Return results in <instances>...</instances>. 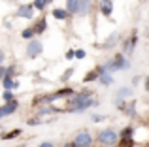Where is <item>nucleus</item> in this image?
<instances>
[{
	"mask_svg": "<svg viewBox=\"0 0 149 147\" xmlns=\"http://www.w3.org/2000/svg\"><path fill=\"white\" fill-rule=\"evenodd\" d=\"M117 140H119V138H117V132L111 130V128H106L98 134V141L102 145H113V144H117Z\"/></svg>",
	"mask_w": 149,
	"mask_h": 147,
	"instance_id": "nucleus-2",
	"label": "nucleus"
},
{
	"mask_svg": "<svg viewBox=\"0 0 149 147\" xmlns=\"http://www.w3.org/2000/svg\"><path fill=\"white\" fill-rule=\"evenodd\" d=\"M89 94H91V92H81V94H77L76 98L72 100V110L83 111L85 107L91 106V98H89Z\"/></svg>",
	"mask_w": 149,
	"mask_h": 147,
	"instance_id": "nucleus-1",
	"label": "nucleus"
},
{
	"mask_svg": "<svg viewBox=\"0 0 149 147\" xmlns=\"http://www.w3.org/2000/svg\"><path fill=\"white\" fill-rule=\"evenodd\" d=\"M4 98H6V100H10V102H11V92H10V91H6V92H4Z\"/></svg>",
	"mask_w": 149,
	"mask_h": 147,
	"instance_id": "nucleus-20",
	"label": "nucleus"
},
{
	"mask_svg": "<svg viewBox=\"0 0 149 147\" xmlns=\"http://www.w3.org/2000/svg\"><path fill=\"white\" fill-rule=\"evenodd\" d=\"M53 15H55L57 19H64V17H66V11H64V10H58V8H57V10H53Z\"/></svg>",
	"mask_w": 149,
	"mask_h": 147,
	"instance_id": "nucleus-12",
	"label": "nucleus"
},
{
	"mask_svg": "<svg viewBox=\"0 0 149 147\" xmlns=\"http://www.w3.org/2000/svg\"><path fill=\"white\" fill-rule=\"evenodd\" d=\"M146 89H147V91H149V79L146 81Z\"/></svg>",
	"mask_w": 149,
	"mask_h": 147,
	"instance_id": "nucleus-25",
	"label": "nucleus"
},
{
	"mask_svg": "<svg viewBox=\"0 0 149 147\" xmlns=\"http://www.w3.org/2000/svg\"><path fill=\"white\" fill-rule=\"evenodd\" d=\"M4 72H6V70H4V68L0 66V79H2V77H4Z\"/></svg>",
	"mask_w": 149,
	"mask_h": 147,
	"instance_id": "nucleus-23",
	"label": "nucleus"
},
{
	"mask_svg": "<svg viewBox=\"0 0 149 147\" xmlns=\"http://www.w3.org/2000/svg\"><path fill=\"white\" fill-rule=\"evenodd\" d=\"M68 11L70 13H79V0H68Z\"/></svg>",
	"mask_w": 149,
	"mask_h": 147,
	"instance_id": "nucleus-7",
	"label": "nucleus"
},
{
	"mask_svg": "<svg viewBox=\"0 0 149 147\" xmlns=\"http://www.w3.org/2000/svg\"><path fill=\"white\" fill-rule=\"evenodd\" d=\"M17 15H21V17H32V8H30V6H23V8H19Z\"/></svg>",
	"mask_w": 149,
	"mask_h": 147,
	"instance_id": "nucleus-8",
	"label": "nucleus"
},
{
	"mask_svg": "<svg viewBox=\"0 0 149 147\" xmlns=\"http://www.w3.org/2000/svg\"><path fill=\"white\" fill-rule=\"evenodd\" d=\"M40 51H42V44L40 42H30L29 49H26V55L29 57H36V55H40Z\"/></svg>",
	"mask_w": 149,
	"mask_h": 147,
	"instance_id": "nucleus-4",
	"label": "nucleus"
},
{
	"mask_svg": "<svg viewBox=\"0 0 149 147\" xmlns=\"http://www.w3.org/2000/svg\"><path fill=\"white\" fill-rule=\"evenodd\" d=\"M2 60H4V53L0 51V64H2Z\"/></svg>",
	"mask_w": 149,
	"mask_h": 147,
	"instance_id": "nucleus-24",
	"label": "nucleus"
},
{
	"mask_svg": "<svg viewBox=\"0 0 149 147\" xmlns=\"http://www.w3.org/2000/svg\"><path fill=\"white\" fill-rule=\"evenodd\" d=\"M115 42H117V36H111V38H109V40H108V42L104 44V47H109V45H113Z\"/></svg>",
	"mask_w": 149,
	"mask_h": 147,
	"instance_id": "nucleus-18",
	"label": "nucleus"
},
{
	"mask_svg": "<svg viewBox=\"0 0 149 147\" xmlns=\"http://www.w3.org/2000/svg\"><path fill=\"white\" fill-rule=\"evenodd\" d=\"M128 94H130V89H127V87H121L119 91H117V98H115V100H123V98H127Z\"/></svg>",
	"mask_w": 149,
	"mask_h": 147,
	"instance_id": "nucleus-9",
	"label": "nucleus"
},
{
	"mask_svg": "<svg viewBox=\"0 0 149 147\" xmlns=\"http://www.w3.org/2000/svg\"><path fill=\"white\" fill-rule=\"evenodd\" d=\"M119 147H134V140H132V138H121Z\"/></svg>",
	"mask_w": 149,
	"mask_h": 147,
	"instance_id": "nucleus-10",
	"label": "nucleus"
},
{
	"mask_svg": "<svg viewBox=\"0 0 149 147\" xmlns=\"http://www.w3.org/2000/svg\"><path fill=\"white\" fill-rule=\"evenodd\" d=\"M100 10H102V13H104V15H109V13H111V10H113L111 2H109V0H102V2H100Z\"/></svg>",
	"mask_w": 149,
	"mask_h": 147,
	"instance_id": "nucleus-6",
	"label": "nucleus"
},
{
	"mask_svg": "<svg viewBox=\"0 0 149 147\" xmlns=\"http://www.w3.org/2000/svg\"><path fill=\"white\" fill-rule=\"evenodd\" d=\"M76 57H79V59H83V57H85V53H83V51H76Z\"/></svg>",
	"mask_w": 149,
	"mask_h": 147,
	"instance_id": "nucleus-21",
	"label": "nucleus"
},
{
	"mask_svg": "<svg viewBox=\"0 0 149 147\" xmlns=\"http://www.w3.org/2000/svg\"><path fill=\"white\" fill-rule=\"evenodd\" d=\"M45 4H47L45 0H36V2H34V6H36L38 10H44V8H45Z\"/></svg>",
	"mask_w": 149,
	"mask_h": 147,
	"instance_id": "nucleus-16",
	"label": "nucleus"
},
{
	"mask_svg": "<svg viewBox=\"0 0 149 147\" xmlns=\"http://www.w3.org/2000/svg\"><path fill=\"white\" fill-rule=\"evenodd\" d=\"M100 81L104 85H111L113 83V79H111V76H109V74H102V76H100Z\"/></svg>",
	"mask_w": 149,
	"mask_h": 147,
	"instance_id": "nucleus-11",
	"label": "nucleus"
},
{
	"mask_svg": "<svg viewBox=\"0 0 149 147\" xmlns=\"http://www.w3.org/2000/svg\"><path fill=\"white\" fill-rule=\"evenodd\" d=\"M15 136H19V130H13V132H8L6 136H4V140H11V138H15Z\"/></svg>",
	"mask_w": 149,
	"mask_h": 147,
	"instance_id": "nucleus-17",
	"label": "nucleus"
},
{
	"mask_svg": "<svg viewBox=\"0 0 149 147\" xmlns=\"http://www.w3.org/2000/svg\"><path fill=\"white\" fill-rule=\"evenodd\" d=\"M40 147H55V145H53V144H49V141H47V144H42Z\"/></svg>",
	"mask_w": 149,
	"mask_h": 147,
	"instance_id": "nucleus-22",
	"label": "nucleus"
},
{
	"mask_svg": "<svg viewBox=\"0 0 149 147\" xmlns=\"http://www.w3.org/2000/svg\"><path fill=\"white\" fill-rule=\"evenodd\" d=\"M17 110V102H8L4 107H0V117H4V115H10V113H13V111Z\"/></svg>",
	"mask_w": 149,
	"mask_h": 147,
	"instance_id": "nucleus-5",
	"label": "nucleus"
},
{
	"mask_svg": "<svg viewBox=\"0 0 149 147\" xmlns=\"http://www.w3.org/2000/svg\"><path fill=\"white\" fill-rule=\"evenodd\" d=\"M96 77H98V72H96V70L95 72H89L87 76H85V81H95Z\"/></svg>",
	"mask_w": 149,
	"mask_h": 147,
	"instance_id": "nucleus-13",
	"label": "nucleus"
},
{
	"mask_svg": "<svg viewBox=\"0 0 149 147\" xmlns=\"http://www.w3.org/2000/svg\"><path fill=\"white\" fill-rule=\"evenodd\" d=\"M74 145L76 147H91L93 145V136L89 132H79L74 138Z\"/></svg>",
	"mask_w": 149,
	"mask_h": 147,
	"instance_id": "nucleus-3",
	"label": "nucleus"
},
{
	"mask_svg": "<svg viewBox=\"0 0 149 147\" xmlns=\"http://www.w3.org/2000/svg\"><path fill=\"white\" fill-rule=\"evenodd\" d=\"M4 87H6V89H11V87H13V81H11L10 77H6V79H4Z\"/></svg>",
	"mask_w": 149,
	"mask_h": 147,
	"instance_id": "nucleus-19",
	"label": "nucleus"
},
{
	"mask_svg": "<svg viewBox=\"0 0 149 147\" xmlns=\"http://www.w3.org/2000/svg\"><path fill=\"white\" fill-rule=\"evenodd\" d=\"M44 30H45V21H40V23L36 25V28H34V32L40 34V32H44Z\"/></svg>",
	"mask_w": 149,
	"mask_h": 147,
	"instance_id": "nucleus-14",
	"label": "nucleus"
},
{
	"mask_svg": "<svg viewBox=\"0 0 149 147\" xmlns=\"http://www.w3.org/2000/svg\"><path fill=\"white\" fill-rule=\"evenodd\" d=\"M32 36H34V30L32 28H25V30H23V38L29 40V38H32Z\"/></svg>",
	"mask_w": 149,
	"mask_h": 147,
	"instance_id": "nucleus-15",
	"label": "nucleus"
}]
</instances>
